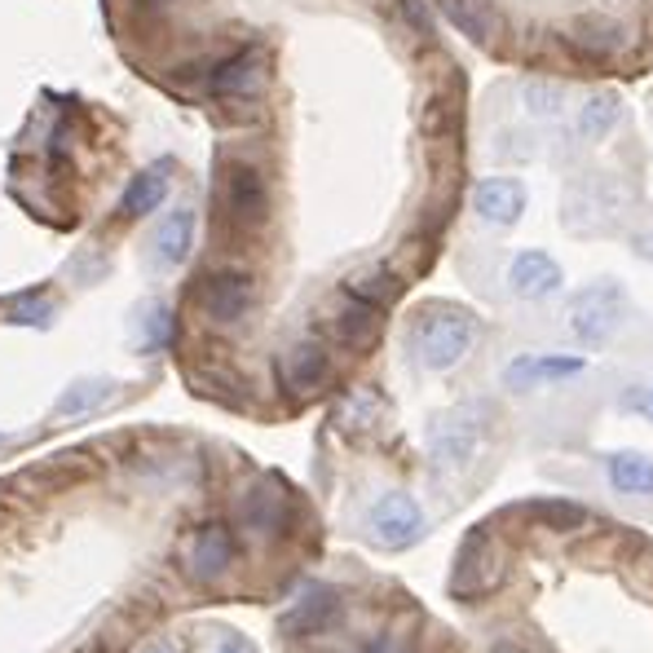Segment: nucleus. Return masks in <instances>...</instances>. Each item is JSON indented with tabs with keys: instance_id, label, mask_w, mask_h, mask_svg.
Returning <instances> with one entry per match:
<instances>
[{
	"instance_id": "1",
	"label": "nucleus",
	"mask_w": 653,
	"mask_h": 653,
	"mask_svg": "<svg viewBox=\"0 0 653 653\" xmlns=\"http://www.w3.org/2000/svg\"><path fill=\"white\" fill-rule=\"evenodd\" d=\"M446 592L486 653H653V535L578 499H526L473 526Z\"/></svg>"
},
{
	"instance_id": "2",
	"label": "nucleus",
	"mask_w": 653,
	"mask_h": 653,
	"mask_svg": "<svg viewBox=\"0 0 653 653\" xmlns=\"http://www.w3.org/2000/svg\"><path fill=\"white\" fill-rule=\"evenodd\" d=\"M274 213L270 181L252 159L221 155L217 159V226L226 243H252L266 234Z\"/></svg>"
},
{
	"instance_id": "3",
	"label": "nucleus",
	"mask_w": 653,
	"mask_h": 653,
	"mask_svg": "<svg viewBox=\"0 0 653 653\" xmlns=\"http://www.w3.org/2000/svg\"><path fill=\"white\" fill-rule=\"evenodd\" d=\"M477 332H482V322L469 309H460V305H428L411 322V354L428 371H450V367H460L473 354Z\"/></svg>"
},
{
	"instance_id": "4",
	"label": "nucleus",
	"mask_w": 653,
	"mask_h": 653,
	"mask_svg": "<svg viewBox=\"0 0 653 653\" xmlns=\"http://www.w3.org/2000/svg\"><path fill=\"white\" fill-rule=\"evenodd\" d=\"M190 300L200 305V313L213 326H239L252 318V309L260 300V283L247 266H213L194 279Z\"/></svg>"
},
{
	"instance_id": "5",
	"label": "nucleus",
	"mask_w": 653,
	"mask_h": 653,
	"mask_svg": "<svg viewBox=\"0 0 653 653\" xmlns=\"http://www.w3.org/2000/svg\"><path fill=\"white\" fill-rule=\"evenodd\" d=\"M185 76H200L204 93L217 98V102H256L260 89H266V80H270V57L260 44H243L226 57L200 62V67H190Z\"/></svg>"
},
{
	"instance_id": "6",
	"label": "nucleus",
	"mask_w": 653,
	"mask_h": 653,
	"mask_svg": "<svg viewBox=\"0 0 653 653\" xmlns=\"http://www.w3.org/2000/svg\"><path fill=\"white\" fill-rule=\"evenodd\" d=\"M274 380L292 402H309L336 380V358L318 336H296L279 358H274Z\"/></svg>"
},
{
	"instance_id": "7",
	"label": "nucleus",
	"mask_w": 653,
	"mask_h": 653,
	"mask_svg": "<svg viewBox=\"0 0 653 653\" xmlns=\"http://www.w3.org/2000/svg\"><path fill=\"white\" fill-rule=\"evenodd\" d=\"M380 332H384V309H375V305H367V300H354V296H345V292H336V300H332V309H326L322 326H313V336H318L326 349L336 345V349H345V354H367V349H375Z\"/></svg>"
},
{
	"instance_id": "8",
	"label": "nucleus",
	"mask_w": 653,
	"mask_h": 653,
	"mask_svg": "<svg viewBox=\"0 0 653 653\" xmlns=\"http://www.w3.org/2000/svg\"><path fill=\"white\" fill-rule=\"evenodd\" d=\"M234 561H239V526H230V521H204L181 552L185 578L200 587L221 582L234 569Z\"/></svg>"
},
{
	"instance_id": "9",
	"label": "nucleus",
	"mask_w": 653,
	"mask_h": 653,
	"mask_svg": "<svg viewBox=\"0 0 653 653\" xmlns=\"http://www.w3.org/2000/svg\"><path fill=\"white\" fill-rule=\"evenodd\" d=\"M367 530H371L375 543L402 552V548H415V543L424 539L428 521H424V508H420L407 490H388V495H380V499L371 503Z\"/></svg>"
},
{
	"instance_id": "10",
	"label": "nucleus",
	"mask_w": 653,
	"mask_h": 653,
	"mask_svg": "<svg viewBox=\"0 0 653 653\" xmlns=\"http://www.w3.org/2000/svg\"><path fill=\"white\" fill-rule=\"evenodd\" d=\"M618 305H623V296H618L614 283L582 287L565 309V332L578 345H605L614 336V326H618Z\"/></svg>"
},
{
	"instance_id": "11",
	"label": "nucleus",
	"mask_w": 653,
	"mask_h": 653,
	"mask_svg": "<svg viewBox=\"0 0 653 653\" xmlns=\"http://www.w3.org/2000/svg\"><path fill=\"white\" fill-rule=\"evenodd\" d=\"M582 371H587V362L574 358V354H516L503 367V384L512 388V394H535V388H543V384H565Z\"/></svg>"
},
{
	"instance_id": "12",
	"label": "nucleus",
	"mask_w": 653,
	"mask_h": 653,
	"mask_svg": "<svg viewBox=\"0 0 653 653\" xmlns=\"http://www.w3.org/2000/svg\"><path fill=\"white\" fill-rule=\"evenodd\" d=\"M526 204H530V190L521 177H482L473 185V213H477V221H486L495 230L516 226Z\"/></svg>"
},
{
	"instance_id": "13",
	"label": "nucleus",
	"mask_w": 653,
	"mask_h": 653,
	"mask_svg": "<svg viewBox=\"0 0 653 653\" xmlns=\"http://www.w3.org/2000/svg\"><path fill=\"white\" fill-rule=\"evenodd\" d=\"M477 437H482V424L473 411H450L433 424V437H428V450H433V464L441 473H454L464 469L473 454H477Z\"/></svg>"
},
{
	"instance_id": "14",
	"label": "nucleus",
	"mask_w": 653,
	"mask_h": 653,
	"mask_svg": "<svg viewBox=\"0 0 653 653\" xmlns=\"http://www.w3.org/2000/svg\"><path fill=\"white\" fill-rule=\"evenodd\" d=\"M561 283H565L561 266L539 247H526L508 260V287L516 300H548L561 292Z\"/></svg>"
},
{
	"instance_id": "15",
	"label": "nucleus",
	"mask_w": 653,
	"mask_h": 653,
	"mask_svg": "<svg viewBox=\"0 0 653 653\" xmlns=\"http://www.w3.org/2000/svg\"><path fill=\"white\" fill-rule=\"evenodd\" d=\"M336 292H345L354 300H367V305H375V309L388 313V309L398 305V296L407 292V274L398 266H388V260H371V266L354 270Z\"/></svg>"
},
{
	"instance_id": "16",
	"label": "nucleus",
	"mask_w": 653,
	"mask_h": 653,
	"mask_svg": "<svg viewBox=\"0 0 653 653\" xmlns=\"http://www.w3.org/2000/svg\"><path fill=\"white\" fill-rule=\"evenodd\" d=\"M437 10H441V18L460 31V36H469L473 44H495L499 36H503V10L495 5V0H437Z\"/></svg>"
},
{
	"instance_id": "17",
	"label": "nucleus",
	"mask_w": 653,
	"mask_h": 653,
	"mask_svg": "<svg viewBox=\"0 0 653 653\" xmlns=\"http://www.w3.org/2000/svg\"><path fill=\"white\" fill-rule=\"evenodd\" d=\"M569 44H574V53L587 57V62H610V57L623 49V27H618V18H605V14L578 18Z\"/></svg>"
},
{
	"instance_id": "18",
	"label": "nucleus",
	"mask_w": 653,
	"mask_h": 653,
	"mask_svg": "<svg viewBox=\"0 0 653 653\" xmlns=\"http://www.w3.org/2000/svg\"><path fill=\"white\" fill-rule=\"evenodd\" d=\"M618 115H623V106H618L614 93L582 98V106L574 111V138H578L582 146H601V142L614 133V128H618Z\"/></svg>"
},
{
	"instance_id": "19",
	"label": "nucleus",
	"mask_w": 653,
	"mask_h": 653,
	"mask_svg": "<svg viewBox=\"0 0 653 653\" xmlns=\"http://www.w3.org/2000/svg\"><path fill=\"white\" fill-rule=\"evenodd\" d=\"M168 164H159V168H146V172H138L133 181L124 185V194H119V217L124 221H138V217H151L164 200H168Z\"/></svg>"
},
{
	"instance_id": "20",
	"label": "nucleus",
	"mask_w": 653,
	"mask_h": 653,
	"mask_svg": "<svg viewBox=\"0 0 653 653\" xmlns=\"http://www.w3.org/2000/svg\"><path fill=\"white\" fill-rule=\"evenodd\" d=\"M605 473H610V486L618 495H631V499H649L653 495V460L640 450H614L605 460Z\"/></svg>"
},
{
	"instance_id": "21",
	"label": "nucleus",
	"mask_w": 653,
	"mask_h": 653,
	"mask_svg": "<svg viewBox=\"0 0 653 653\" xmlns=\"http://www.w3.org/2000/svg\"><path fill=\"white\" fill-rule=\"evenodd\" d=\"M190 247H194V208H177L155 230V256L159 266H181Z\"/></svg>"
},
{
	"instance_id": "22",
	"label": "nucleus",
	"mask_w": 653,
	"mask_h": 653,
	"mask_svg": "<svg viewBox=\"0 0 653 653\" xmlns=\"http://www.w3.org/2000/svg\"><path fill=\"white\" fill-rule=\"evenodd\" d=\"M516 102H521V115H526V119L552 124L565 111V85L548 80V76H535V80H526V85L516 89Z\"/></svg>"
},
{
	"instance_id": "23",
	"label": "nucleus",
	"mask_w": 653,
	"mask_h": 653,
	"mask_svg": "<svg viewBox=\"0 0 653 653\" xmlns=\"http://www.w3.org/2000/svg\"><path fill=\"white\" fill-rule=\"evenodd\" d=\"M106 398H111V384H106V380H76V384L67 388V394L57 398V415H62V420L93 415Z\"/></svg>"
},
{
	"instance_id": "24",
	"label": "nucleus",
	"mask_w": 653,
	"mask_h": 653,
	"mask_svg": "<svg viewBox=\"0 0 653 653\" xmlns=\"http://www.w3.org/2000/svg\"><path fill=\"white\" fill-rule=\"evenodd\" d=\"M375 415H380V398L371 394V388H354V394L341 402V411H336V420H341V428H371L375 424Z\"/></svg>"
},
{
	"instance_id": "25",
	"label": "nucleus",
	"mask_w": 653,
	"mask_h": 653,
	"mask_svg": "<svg viewBox=\"0 0 653 653\" xmlns=\"http://www.w3.org/2000/svg\"><path fill=\"white\" fill-rule=\"evenodd\" d=\"M5 318L18 322V326H49V322H53V305L44 300V292H27V296H18V300L10 305Z\"/></svg>"
},
{
	"instance_id": "26",
	"label": "nucleus",
	"mask_w": 653,
	"mask_h": 653,
	"mask_svg": "<svg viewBox=\"0 0 653 653\" xmlns=\"http://www.w3.org/2000/svg\"><path fill=\"white\" fill-rule=\"evenodd\" d=\"M398 23L402 27H411L420 40H433V18H428V10H424V0H398Z\"/></svg>"
},
{
	"instance_id": "27",
	"label": "nucleus",
	"mask_w": 653,
	"mask_h": 653,
	"mask_svg": "<svg viewBox=\"0 0 653 653\" xmlns=\"http://www.w3.org/2000/svg\"><path fill=\"white\" fill-rule=\"evenodd\" d=\"M172 341V313L164 305H155L146 313V349H164Z\"/></svg>"
},
{
	"instance_id": "28",
	"label": "nucleus",
	"mask_w": 653,
	"mask_h": 653,
	"mask_svg": "<svg viewBox=\"0 0 653 653\" xmlns=\"http://www.w3.org/2000/svg\"><path fill=\"white\" fill-rule=\"evenodd\" d=\"M213 653H256V649H252L247 640H239V636H226V640H221Z\"/></svg>"
},
{
	"instance_id": "29",
	"label": "nucleus",
	"mask_w": 653,
	"mask_h": 653,
	"mask_svg": "<svg viewBox=\"0 0 653 653\" xmlns=\"http://www.w3.org/2000/svg\"><path fill=\"white\" fill-rule=\"evenodd\" d=\"M142 653H177V644H168V640H159V644H151V649H142Z\"/></svg>"
},
{
	"instance_id": "30",
	"label": "nucleus",
	"mask_w": 653,
	"mask_h": 653,
	"mask_svg": "<svg viewBox=\"0 0 653 653\" xmlns=\"http://www.w3.org/2000/svg\"><path fill=\"white\" fill-rule=\"evenodd\" d=\"M133 5H138V10H164L168 0H133Z\"/></svg>"
},
{
	"instance_id": "31",
	"label": "nucleus",
	"mask_w": 653,
	"mask_h": 653,
	"mask_svg": "<svg viewBox=\"0 0 653 653\" xmlns=\"http://www.w3.org/2000/svg\"><path fill=\"white\" fill-rule=\"evenodd\" d=\"M649 415H653V388H649Z\"/></svg>"
},
{
	"instance_id": "32",
	"label": "nucleus",
	"mask_w": 653,
	"mask_h": 653,
	"mask_svg": "<svg viewBox=\"0 0 653 653\" xmlns=\"http://www.w3.org/2000/svg\"><path fill=\"white\" fill-rule=\"evenodd\" d=\"M0 441H5V437H0Z\"/></svg>"
}]
</instances>
